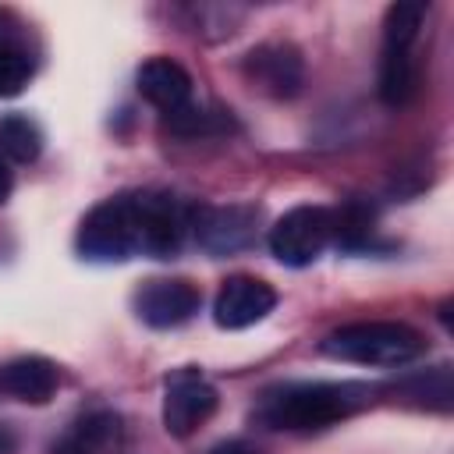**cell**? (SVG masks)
<instances>
[{
	"mask_svg": "<svg viewBox=\"0 0 454 454\" xmlns=\"http://www.w3.org/2000/svg\"><path fill=\"white\" fill-rule=\"evenodd\" d=\"M372 401V387L365 383H287L273 394L262 397L259 404V422H266L270 429H323L333 426L348 415H355L358 408H365Z\"/></svg>",
	"mask_w": 454,
	"mask_h": 454,
	"instance_id": "6da1fadb",
	"label": "cell"
},
{
	"mask_svg": "<svg viewBox=\"0 0 454 454\" xmlns=\"http://www.w3.org/2000/svg\"><path fill=\"white\" fill-rule=\"evenodd\" d=\"M426 340L404 323H351L323 340V355L355 365H404L419 358Z\"/></svg>",
	"mask_w": 454,
	"mask_h": 454,
	"instance_id": "7a4b0ae2",
	"label": "cell"
},
{
	"mask_svg": "<svg viewBox=\"0 0 454 454\" xmlns=\"http://www.w3.org/2000/svg\"><path fill=\"white\" fill-rule=\"evenodd\" d=\"M78 252L96 262H124L138 255V202L135 195H114L89 209L78 227Z\"/></svg>",
	"mask_w": 454,
	"mask_h": 454,
	"instance_id": "3957f363",
	"label": "cell"
},
{
	"mask_svg": "<svg viewBox=\"0 0 454 454\" xmlns=\"http://www.w3.org/2000/svg\"><path fill=\"white\" fill-rule=\"evenodd\" d=\"M333 241L326 206H294L270 227V252L284 266H312Z\"/></svg>",
	"mask_w": 454,
	"mask_h": 454,
	"instance_id": "277c9868",
	"label": "cell"
},
{
	"mask_svg": "<svg viewBox=\"0 0 454 454\" xmlns=\"http://www.w3.org/2000/svg\"><path fill=\"white\" fill-rule=\"evenodd\" d=\"M216 404H220L216 387L192 365L174 369L163 380V429L177 440H184L199 426H206L213 419Z\"/></svg>",
	"mask_w": 454,
	"mask_h": 454,
	"instance_id": "5b68a950",
	"label": "cell"
},
{
	"mask_svg": "<svg viewBox=\"0 0 454 454\" xmlns=\"http://www.w3.org/2000/svg\"><path fill=\"white\" fill-rule=\"evenodd\" d=\"M135 202H138V252L153 259L177 255L188 234L192 209L181 206L174 195H160V192L135 195Z\"/></svg>",
	"mask_w": 454,
	"mask_h": 454,
	"instance_id": "8992f818",
	"label": "cell"
},
{
	"mask_svg": "<svg viewBox=\"0 0 454 454\" xmlns=\"http://www.w3.org/2000/svg\"><path fill=\"white\" fill-rule=\"evenodd\" d=\"M255 223H259V206H199L192 209L188 231L195 234L199 248L213 252V255H231L252 245L255 238Z\"/></svg>",
	"mask_w": 454,
	"mask_h": 454,
	"instance_id": "52a82bcc",
	"label": "cell"
},
{
	"mask_svg": "<svg viewBox=\"0 0 454 454\" xmlns=\"http://www.w3.org/2000/svg\"><path fill=\"white\" fill-rule=\"evenodd\" d=\"M241 74L252 89L273 96V99H291L305 85V60L291 43H262L248 50Z\"/></svg>",
	"mask_w": 454,
	"mask_h": 454,
	"instance_id": "ba28073f",
	"label": "cell"
},
{
	"mask_svg": "<svg viewBox=\"0 0 454 454\" xmlns=\"http://www.w3.org/2000/svg\"><path fill=\"white\" fill-rule=\"evenodd\" d=\"M273 305H277V291L266 280L238 273L220 284L216 301H213V319L223 330H245V326L266 319L273 312Z\"/></svg>",
	"mask_w": 454,
	"mask_h": 454,
	"instance_id": "9c48e42d",
	"label": "cell"
},
{
	"mask_svg": "<svg viewBox=\"0 0 454 454\" xmlns=\"http://www.w3.org/2000/svg\"><path fill=\"white\" fill-rule=\"evenodd\" d=\"M199 305H202V291L192 280H181V277L149 280L135 298V309H138L142 323H149L156 330H170V326L188 323L199 312Z\"/></svg>",
	"mask_w": 454,
	"mask_h": 454,
	"instance_id": "30bf717a",
	"label": "cell"
},
{
	"mask_svg": "<svg viewBox=\"0 0 454 454\" xmlns=\"http://www.w3.org/2000/svg\"><path fill=\"white\" fill-rule=\"evenodd\" d=\"M135 82H138V96L153 103L163 117L192 103V74L170 57H149L138 67Z\"/></svg>",
	"mask_w": 454,
	"mask_h": 454,
	"instance_id": "8fae6325",
	"label": "cell"
},
{
	"mask_svg": "<svg viewBox=\"0 0 454 454\" xmlns=\"http://www.w3.org/2000/svg\"><path fill=\"white\" fill-rule=\"evenodd\" d=\"M60 372L43 355H21L0 369V390L25 404H46L57 394Z\"/></svg>",
	"mask_w": 454,
	"mask_h": 454,
	"instance_id": "7c38bea8",
	"label": "cell"
},
{
	"mask_svg": "<svg viewBox=\"0 0 454 454\" xmlns=\"http://www.w3.org/2000/svg\"><path fill=\"white\" fill-rule=\"evenodd\" d=\"M121 440V422L110 411H96L89 419H82L57 447L53 454H110Z\"/></svg>",
	"mask_w": 454,
	"mask_h": 454,
	"instance_id": "4fadbf2b",
	"label": "cell"
},
{
	"mask_svg": "<svg viewBox=\"0 0 454 454\" xmlns=\"http://www.w3.org/2000/svg\"><path fill=\"white\" fill-rule=\"evenodd\" d=\"M422 21H426V4H422V0L390 4V7H387V18H383V50L411 53Z\"/></svg>",
	"mask_w": 454,
	"mask_h": 454,
	"instance_id": "5bb4252c",
	"label": "cell"
},
{
	"mask_svg": "<svg viewBox=\"0 0 454 454\" xmlns=\"http://www.w3.org/2000/svg\"><path fill=\"white\" fill-rule=\"evenodd\" d=\"M0 153L14 163H32L43 153V131L32 117L25 114H7L0 117Z\"/></svg>",
	"mask_w": 454,
	"mask_h": 454,
	"instance_id": "9a60e30c",
	"label": "cell"
},
{
	"mask_svg": "<svg viewBox=\"0 0 454 454\" xmlns=\"http://www.w3.org/2000/svg\"><path fill=\"white\" fill-rule=\"evenodd\" d=\"M333 220V241L344 248H362L372 234V209L365 202H348L344 209L330 213Z\"/></svg>",
	"mask_w": 454,
	"mask_h": 454,
	"instance_id": "2e32d148",
	"label": "cell"
},
{
	"mask_svg": "<svg viewBox=\"0 0 454 454\" xmlns=\"http://www.w3.org/2000/svg\"><path fill=\"white\" fill-rule=\"evenodd\" d=\"M32 71L35 64L28 46H0V99L25 92V85L32 82Z\"/></svg>",
	"mask_w": 454,
	"mask_h": 454,
	"instance_id": "e0dca14e",
	"label": "cell"
},
{
	"mask_svg": "<svg viewBox=\"0 0 454 454\" xmlns=\"http://www.w3.org/2000/svg\"><path fill=\"white\" fill-rule=\"evenodd\" d=\"M404 387H408V394L419 397L422 404H433V408H443V411L450 408L454 390H450V369H447V365H436L429 376H415V380H408Z\"/></svg>",
	"mask_w": 454,
	"mask_h": 454,
	"instance_id": "ac0fdd59",
	"label": "cell"
},
{
	"mask_svg": "<svg viewBox=\"0 0 454 454\" xmlns=\"http://www.w3.org/2000/svg\"><path fill=\"white\" fill-rule=\"evenodd\" d=\"M11 192H14V174H11V167H7V160L0 156V206L11 199Z\"/></svg>",
	"mask_w": 454,
	"mask_h": 454,
	"instance_id": "d6986e66",
	"label": "cell"
},
{
	"mask_svg": "<svg viewBox=\"0 0 454 454\" xmlns=\"http://www.w3.org/2000/svg\"><path fill=\"white\" fill-rule=\"evenodd\" d=\"M209 454H255V447H248L245 440H227V443H216Z\"/></svg>",
	"mask_w": 454,
	"mask_h": 454,
	"instance_id": "ffe728a7",
	"label": "cell"
},
{
	"mask_svg": "<svg viewBox=\"0 0 454 454\" xmlns=\"http://www.w3.org/2000/svg\"><path fill=\"white\" fill-rule=\"evenodd\" d=\"M11 450H14V433L0 429V454H11Z\"/></svg>",
	"mask_w": 454,
	"mask_h": 454,
	"instance_id": "44dd1931",
	"label": "cell"
}]
</instances>
